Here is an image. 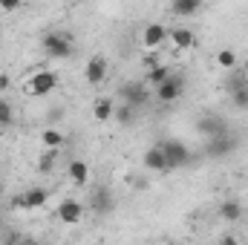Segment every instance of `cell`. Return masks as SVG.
<instances>
[{"instance_id":"cell-1","label":"cell","mask_w":248,"mask_h":245,"mask_svg":"<svg viewBox=\"0 0 248 245\" xmlns=\"http://www.w3.org/2000/svg\"><path fill=\"white\" fill-rule=\"evenodd\" d=\"M55 87H58V72H55V69H35L26 90H29V95L44 98V95L55 92Z\"/></svg>"},{"instance_id":"cell-2","label":"cell","mask_w":248,"mask_h":245,"mask_svg":"<svg viewBox=\"0 0 248 245\" xmlns=\"http://www.w3.org/2000/svg\"><path fill=\"white\" fill-rule=\"evenodd\" d=\"M159 147H162V153H165V159H168V170H176V168L190 165V150H187L179 138H165Z\"/></svg>"},{"instance_id":"cell-3","label":"cell","mask_w":248,"mask_h":245,"mask_svg":"<svg viewBox=\"0 0 248 245\" xmlns=\"http://www.w3.org/2000/svg\"><path fill=\"white\" fill-rule=\"evenodd\" d=\"M41 46H44V52H46L49 58H55V61H63V58L72 55V41H69L66 35H61V32H49V35H44Z\"/></svg>"},{"instance_id":"cell-4","label":"cell","mask_w":248,"mask_h":245,"mask_svg":"<svg viewBox=\"0 0 248 245\" xmlns=\"http://www.w3.org/2000/svg\"><path fill=\"white\" fill-rule=\"evenodd\" d=\"M182 92H185V75H182V72H170V78L153 90V95H156L162 104H170V101L182 98Z\"/></svg>"},{"instance_id":"cell-5","label":"cell","mask_w":248,"mask_h":245,"mask_svg":"<svg viewBox=\"0 0 248 245\" xmlns=\"http://www.w3.org/2000/svg\"><path fill=\"white\" fill-rule=\"evenodd\" d=\"M119 92H122L124 104H130L133 110H139V107H144L150 101V92H147V84L144 81H127V84H122Z\"/></svg>"},{"instance_id":"cell-6","label":"cell","mask_w":248,"mask_h":245,"mask_svg":"<svg viewBox=\"0 0 248 245\" xmlns=\"http://www.w3.org/2000/svg\"><path fill=\"white\" fill-rule=\"evenodd\" d=\"M104 75H107V58L104 55H93L87 66H84V78H87V84H93V87H98L101 81H104Z\"/></svg>"},{"instance_id":"cell-7","label":"cell","mask_w":248,"mask_h":245,"mask_svg":"<svg viewBox=\"0 0 248 245\" xmlns=\"http://www.w3.org/2000/svg\"><path fill=\"white\" fill-rule=\"evenodd\" d=\"M81 216H84V205L78 199H63L61 205H58V219H61L63 225H78Z\"/></svg>"},{"instance_id":"cell-8","label":"cell","mask_w":248,"mask_h":245,"mask_svg":"<svg viewBox=\"0 0 248 245\" xmlns=\"http://www.w3.org/2000/svg\"><path fill=\"white\" fill-rule=\"evenodd\" d=\"M141 41H144L147 49H159V46L168 41V26H162V23H147L144 32H141Z\"/></svg>"},{"instance_id":"cell-9","label":"cell","mask_w":248,"mask_h":245,"mask_svg":"<svg viewBox=\"0 0 248 245\" xmlns=\"http://www.w3.org/2000/svg\"><path fill=\"white\" fill-rule=\"evenodd\" d=\"M168 41H173L176 49H193V46H196V35H193V29H187V26H173V29H168Z\"/></svg>"},{"instance_id":"cell-10","label":"cell","mask_w":248,"mask_h":245,"mask_svg":"<svg viewBox=\"0 0 248 245\" xmlns=\"http://www.w3.org/2000/svg\"><path fill=\"white\" fill-rule=\"evenodd\" d=\"M144 170H153V173H162V170H168V159H165V153H162V147L156 144V147H150L147 153H144Z\"/></svg>"},{"instance_id":"cell-11","label":"cell","mask_w":248,"mask_h":245,"mask_svg":"<svg viewBox=\"0 0 248 245\" xmlns=\"http://www.w3.org/2000/svg\"><path fill=\"white\" fill-rule=\"evenodd\" d=\"M199 133H205L208 141H211V138H219V136H228V133H225V122L217 119V116H205V119L199 122Z\"/></svg>"},{"instance_id":"cell-12","label":"cell","mask_w":248,"mask_h":245,"mask_svg":"<svg viewBox=\"0 0 248 245\" xmlns=\"http://www.w3.org/2000/svg\"><path fill=\"white\" fill-rule=\"evenodd\" d=\"M113 190L110 187H98L95 193H93V211L95 214H110L113 211Z\"/></svg>"},{"instance_id":"cell-13","label":"cell","mask_w":248,"mask_h":245,"mask_svg":"<svg viewBox=\"0 0 248 245\" xmlns=\"http://www.w3.org/2000/svg\"><path fill=\"white\" fill-rule=\"evenodd\" d=\"M46 202H49V190H44V187H32V190H26V193H23V211L44 208Z\"/></svg>"},{"instance_id":"cell-14","label":"cell","mask_w":248,"mask_h":245,"mask_svg":"<svg viewBox=\"0 0 248 245\" xmlns=\"http://www.w3.org/2000/svg\"><path fill=\"white\" fill-rule=\"evenodd\" d=\"M199 9H202L199 0H173L170 3V15L173 17H193Z\"/></svg>"},{"instance_id":"cell-15","label":"cell","mask_w":248,"mask_h":245,"mask_svg":"<svg viewBox=\"0 0 248 245\" xmlns=\"http://www.w3.org/2000/svg\"><path fill=\"white\" fill-rule=\"evenodd\" d=\"M66 173H69V179L72 184H87L90 182V168H87V162H69V168H66Z\"/></svg>"},{"instance_id":"cell-16","label":"cell","mask_w":248,"mask_h":245,"mask_svg":"<svg viewBox=\"0 0 248 245\" xmlns=\"http://www.w3.org/2000/svg\"><path fill=\"white\" fill-rule=\"evenodd\" d=\"M93 116H95V122H110L116 116V104L110 98H98L95 107H93Z\"/></svg>"},{"instance_id":"cell-17","label":"cell","mask_w":248,"mask_h":245,"mask_svg":"<svg viewBox=\"0 0 248 245\" xmlns=\"http://www.w3.org/2000/svg\"><path fill=\"white\" fill-rule=\"evenodd\" d=\"M219 216L228 219V222H240V216H243V205H240L237 199H225V202L219 205Z\"/></svg>"},{"instance_id":"cell-18","label":"cell","mask_w":248,"mask_h":245,"mask_svg":"<svg viewBox=\"0 0 248 245\" xmlns=\"http://www.w3.org/2000/svg\"><path fill=\"white\" fill-rule=\"evenodd\" d=\"M41 141H44V147H46V150H61L63 133H61V130H55V127H46V130L41 133Z\"/></svg>"},{"instance_id":"cell-19","label":"cell","mask_w":248,"mask_h":245,"mask_svg":"<svg viewBox=\"0 0 248 245\" xmlns=\"http://www.w3.org/2000/svg\"><path fill=\"white\" fill-rule=\"evenodd\" d=\"M168 78H170V66H165V63H159L156 69H150V72H147V81H144V84L156 90V87H159V84H165Z\"/></svg>"},{"instance_id":"cell-20","label":"cell","mask_w":248,"mask_h":245,"mask_svg":"<svg viewBox=\"0 0 248 245\" xmlns=\"http://www.w3.org/2000/svg\"><path fill=\"white\" fill-rule=\"evenodd\" d=\"M208 150H211V156H225L234 150V141H231V136H219V138H211Z\"/></svg>"},{"instance_id":"cell-21","label":"cell","mask_w":248,"mask_h":245,"mask_svg":"<svg viewBox=\"0 0 248 245\" xmlns=\"http://www.w3.org/2000/svg\"><path fill=\"white\" fill-rule=\"evenodd\" d=\"M55 162H58V150H44V156L38 159V170L41 173H52L55 170Z\"/></svg>"},{"instance_id":"cell-22","label":"cell","mask_w":248,"mask_h":245,"mask_svg":"<svg viewBox=\"0 0 248 245\" xmlns=\"http://www.w3.org/2000/svg\"><path fill=\"white\" fill-rule=\"evenodd\" d=\"M15 124V107L9 104V98H0V127H12Z\"/></svg>"},{"instance_id":"cell-23","label":"cell","mask_w":248,"mask_h":245,"mask_svg":"<svg viewBox=\"0 0 248 245\" xmlns=\"http://www.w3.org/2000/svg\"><path fill=\"white\" fill-rule=\"evenodd\" d=\"M217 63H219L222 69H234V66H237V55H234V49H219V52H217Z\"/></svg>"},{"instance_id":"cell-24","label":"cell","mask_w":248,"mask_h":245,"mask_svg":"<svg viewBox=\"0 0 248 245\" xmlns=\"http://www.w3.org/2000/svg\"><path fill=\"white\" fill-rule=\"evenodd\" d=\"M133 113H136V110H133L130 104H122V107H116V116H113V119H119L122 124H133V119H136Z\"/></svg>"},{"instance_id":"cell-25","label":"cell","mask_w":248,"mask_h":245,"mask_svg":"<svg viewBox=\"0 0 248 245\" xmlns=\"http://www.w3.org/2000/svg\"><path fill=\"white\" fill-rule=\"evenodd\" d=\"M231 92H234L231 98H234V104H237V107H248V87H234Z\"/></svg>"},{"instance_id":"cell-26","label":"cell","mask_w":248,"mask_h":245,"mask_svg":"<svg viewBox=\"0 0 248 245\" xmlns=\"http://www.w3.org/2000/svg\"><path fill=\"white\" fill-rule=\"evenodd\" d=\"M0 9H3V12H15V9H20V3H17V0H3Z\"/></svg>"},{"instance_id":"cell-27","label":"cell","mask_w":248,"mask_h":245,"mask_svg":"<svg viewBox=\"0 0 248 245\" xmlns=\"http://www.w3.org/2000/svg\"><path fill=\"white\" fill-rule=\"evenodd\" d=\"M9 87H12V78H9L6 72H0V92H6Z\"/></svg>"},{"instance_id":"cell-28","label":"cell","mask_w":248,"mask_h":245,"mask_svg":"<svg viewBox=\"0 0 248 245\" xmlns=\"http://www.w3.org/2000/svg\"><path fill=\"white\" fill-rule=\"evenodd\" d=\"M219 245H240V240H237V237H231V234H225V237L219 240Z\"/></svg>"},{"instance_id":"cell-29","label":"cell","mask_w":248,"mask_h":245,"mask_svg":"<svg viewBox=\"0 0 248 245\" xmlns=\"http://www.w3.org/2000/svg\"><path fill=\"white\" fill-rule=\"evenodd\" d=\"M12 208H15V211H23V196H15V199H12Z\"/></svg>"},{"instance_id":"cell-30","label":"cell","mask_w":248,"mask_h":245,"mask_svg":"<svg viewBox=\"0 0 248 245\" xmlns=\"http://www.w3.org/2000/svg\"><path fill=\"white\" fill-rule=\"evenodd\" d=\"M12 245H29V243H20V240H15V243H12Z\"/></svg>"},{"instance_id":"cell-31","label":"cell","mask_w":248,"mask_h":245,"mask_svg":"<svg viewBox=\"0 0 248 245\" xmlns=\"http://www.w3.org/2000/svg\"><path fill=\"white\" fill-rule=\"evenodd\" d=\"M243 75H246V78H248V61H246V69H243Z\"/></svg>"},{"instance_id":"cell-32","label":"cell","mask_w":248,"mask_h":245,"mask_svg":"<svg viewBox=\"0 0 248 245\" xmlns=\"http://www.w3.org/2000/svg\"><path fill=\"white\" fill-rule=\"evenodd\" d=\"M0 228H3V216H0Z\"/></svg>"},{"instance_id":"cell-33","label":"cell","mask_w":248,"mask_h":245,"mask_svg":"<svg viewBox=\"0 0 248 245\" xmlns=\"http://www.w3.org/2000/svg\"><path fill=\"white\" fill-rule=\"evenodd\" d=\"M29 245H35V243H29Z\"/></svg>"}]
</instances>
